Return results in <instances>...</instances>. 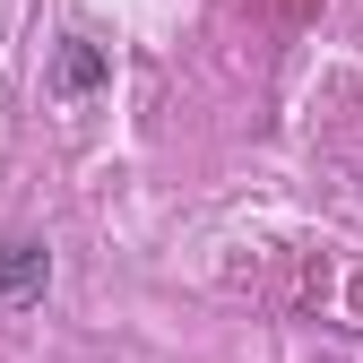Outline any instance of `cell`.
<instances>
[{
	"mask_svg": "<svg viewBox=\"0 0 363 363\" xmlns=\"http://www.w3.org/2000/svg\"><path fill=\"white\" fill-rule=\"evenodd\" d=\"M104 86H113V52L86 43V35H61L52 43V96L61 104H86V96H104Z\"/></svg>",
	"mask_w": 363,
	"mask_h": 363,
	"instance_id": "6da1fadb",
	"label": "cell"
},
{
	"mask_svg": "<svg viewBox=\"0 0 363 363\" xmlns=\"http://www.w3.org/2000/svg\"><path fill=\"white\" fill-rule=\"evenodd\" d=\"M43 286H52V251L43 242H0V303H35Z\"/></svg>",
	"mask_w": 363,
	"mask_h": 363,
	"instance_id": "7a4b0ae2",
	"label": "cell"
}]
</instances>
